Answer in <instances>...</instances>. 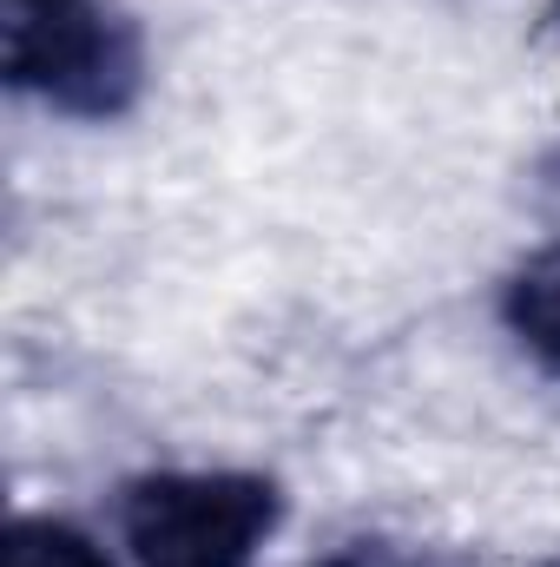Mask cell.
<instances>
[{"instance_id":"1","label":"cell","mask_w":560,"mask_h":567,"mask_svg":"<svg viewBox=\"0 0 560 567\" xmlns=\"http://www.w3.org/2000/svg\"><path fill=\"white\" fill-rule=\"evenodd\" d=\"M278 515V488L238 468H165L133 482L120 502V528L139 567H251Z\"/></svg>"},{"instance_id":"2","label":"cell","mask_w":560,"mask_h":567,"mask_svg":"<svg viewBox=\"0 0 560 567\" xmlns=\"http://www.w3.org/2000/svg\"><path fill=\"white\" fill-rule=\"evenodd\" d=\"M7 80L66 120H120L145 86V47L126 13L60 0L7 20Z\"/></svg>"},{"instance_id":"3","label":"cell","mask_w":560,"mask_h":567,"mask_svg":"<svg viewBox=\"0 0 560 567\" xmlns=\"http://www.w3.org/2000/svg\"><path fill=\"white\" fill-rule=\"evenodd\" d=\"M501 323L548 377H560V245L535 251L501 284Z\"/></svg>"},{"instance_id":"4","label":"cell","mask_w":560,"mask_h":567,"mask_svg":"<svg viewBox=\"0 0 560 567\" xmlns=\"http://www.w3.org/2000/svg\"><path fill=\"white\" fill-rule=\"evenodd\" d=\"M0 567H113V561L66 522H13Z\"/></svg>"},{"instance_id":"5","label":"cell","mask_w":560,"mask_h":567,"mask_svg":"<svg viewBox=\"0 0 560 567\" xmlns=\"http://www.w3.org/2000/svg\"><path fill=\"white\" fill-rule=\"evenodd\" d=\"M317 567H422V561H409V555H396V548H383V542H350V548L323 555Z\"/></svg>"},{"instance_id":"6","label":"cell","mask_w":560,"mask_h":567,"mask_svg":"<svg viewBox=\"0 0 560 567\" xmlns=\"http://www.w3.org/2000/svg\"><path fill=\"white\" fill-rule=\"evenodd\" d=\"M33 7H60V0H13V13H33Z\"/></svg>"}]
</instances>
